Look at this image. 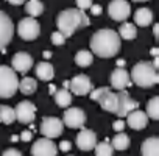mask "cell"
Wrapping results in <instances>:
<instances>
[{"label": "cell", "instance_id": "cell-1", "mask_svg": "<svg viewBox=\"0 0 159 156\" xmlns=\"http://www.w3.org/2000/svg\"><path fill=\"white\" fill-rule=\"evenodd\" d=\"M120 38L117 31L103 28L92 34L91 38V50L100 58H112L119 53Z\"/></svg>", "mask_w": 159, "mask_h": 156}, {"label": "cell", "instance_id": "cell-2", "mask_svg": "<svg viewBox=\"0 0 159 156\" xmlns=\"http://www.w3.org/2000/svg\"><path fill=\"white\" fill-rule=\"evenodd\" d=\"M91 21L88 17V14L84 11H80L76 8H69L64 10L58 14L56 17V27L58 31L64 36V38H70L78 28L81 27H89Z\"/></svg>", "mask_w": 159, "mask_h": 156}, {"label": "cell", "instance_id": "cell-3", "mask_svg": "<svg viewBox=\"0 0 159 156\" xmlns=\"http://www.w3.org/2000/svg\"><path fill=\"white\" fill-rule=\"evenodd\" d=\"M129 78L139 88H153L159 81L157 70L151 66V62H147V61H140L134 64L131 69Z\"/></svg>", "mask_w": 159, "mask_h": 156}, {"label": "cell", "instance_id": "cell-4", "mask_svg": "<svg viewBox=\"0 0 159 156\" xmlns=\"http://www.w3.org/2000/svg\"><path fill=\"white\" fill-rule=\"evenodd\" d=\"M19 91L17 73L10 66H0V99H10Z\"/></svg>", "mask_w": 159, "mask_h": 156}, {"label": "cell", "instance_id": "cell-5", "mask_svg": "<svg viewBox=\"0 0 159 156\" xmlns=\"http://www.w3.org/2000/svg\"><path fill=\"white\" fill-rule=\"evenodd\" d=\"M91 99L94 102H97L105 111L116 114L117 108H119V97L116 92L109 91V88L102 86V88H95L91 91Z\"/></svg>", "mask_w": 159, "mask_h": 156}, {"label": "cell", "instance_id": "cell-6", "mask_svg": "<svg viewBox=\"0 0 159 156\" xmlns=\"http://www.w3.org/2000/svg\"><path fill=\"white\" fill-rule=\"evenodd\" d=\"M62 125L72 130H81L86 125V112L81 108H67L62 116Z\"/></svg>", "mask_w": 159, "mask_h": 156}, {"label": "cell", "instance_id": "cell-7", "mask_svg": "<svg viewBox=\"0 0 159 156\" xmlns=\"http://www.w3.org/2000/svg\"><path fill=\"white\" fill-rule=\"evenodd\" d=\"M17 33L24 41H34L39 33H41V25L36 19L33 17H25L20 19L17 24Z\"/></svg>", "mask_w": 159, "mask_h": 156}, {"label": "cell", "instance_id": "cell-8", "mask_svg": "<svg viewBox=\"0 0 159 156\" xmlns=\"http://www.w3.org/2000/svg\"><path fill=\"white\" fill-rule=\"evenodd\" d=\"M64 125L58 117H44L41 122V134L45 139H53L62 134Z\"/></svg>", "mask_w": 159, "mask_h": 156}, {"label": "cell", "instance_id": "cell-9", "mask_svg": "<svg viewBox=\"0 0 159 156\" xmlns=\"http://www.w3.org/2000/svg\"><path fill=\"white\" fill-rule=\"evenodd\" d=\"M108 13H109V17L112 21L123 22L131 14V5L126 2V0H112V2L109 3V7H108Z\"/></svg>", "mask_w": 159, "mask_h": 156}, {"label": "cell", "instance_id": "cell-10", "mask_svg": "<svg viewBox=\"0 0 159 156\" xmlns=\"http://www.w3.org/2000/svg\"><path fill=\"white\" fill-rule=\"evenodd\" d=\"M14 34V25L10 16L3 11H0V50L3 52V48L11 42Z\"/></svg>", "mask_w": 159, "mask_h": 156}, {"label": "cell", "instance_id": "cell-11", "mask_svg": "<svg viewBox=\"0 0 159 156\" xmlns=\"http://www.w3.org/2000/svg\"><path fill=\"white\" fill-rule=\"evenodd\" d=\"M69 89H72V92L75 95H88L91 94L92 88V81L88 75H75L72 80L69 81Z\"/></svg>", "mask_w": 159, "mask_h": 156}, {"label": "cell", "instance_id": "cell-12", "mask_svg": "<svg viewBox=\"0 0 159 156\" xmlns=\"http://www.w3.org/2000/svg\"><path fill=\"white\" fill-rule=\"evenodd\" d=\"M56 154H58V145L52 139L41 137L31 147V156H56Z\"/></svg>", "mask_w": 159, "mask_h": 156}, {"label": "cell", "instance_id": "cell-13", "mask_svg": "<svg viewBox=\"0 0 159 156\" xmlns=\"http://www.w3.org/2000/svg\"><path fill=\"white\" fill-rule=\"evenodd\" d=\"M117 97H119V108H117V112H116V114H117L120 119L126 117L131 111L139 109V103H137L136 100H133L126 91H119V92H117Z\"/></svg>", "mask_w": 159, "mask_h": 156}, {"label": "cell", "instance_id": "cell-14", "mask_svg": "<svg viewBox=\"0 0 159 156\" xmlns=\"http://www.w3.org/2000/svg\"><path fill=\"white\" fill-rule=\"evenodd\" d=\"M14 114H16V120H19L20 123H31L36 117V106L27 100L20 102L14 108Z\"/></svg>", "mask_w": 159, "mask_h": 156}, {"label": "cell", "instance_id": "cell-15", "mask_svg": "<svg viewBox=\"0 0 159 156\" xmlns=\"http://www.w3.org/2000/svg\"><path fill=\"white\" fill-rule=\"evenodd\" d=\"M109 81H111V86L117 91H125L129 85H131V78H129V73L125 70V69H120V67H116L111 75H109Z\"/></svg>", "mask_w": 159, "mask_h": 156}, {"label": "cell", "instance_id": "cell-16", "mask_svg": "<svg viewBox=\"0 0 159 156\" xmlns=\"http://www.w3.org/2000/svg\"><path fill=\"white\" fill-rule=\"evenodd\" d=\"M97 144V136L92 130H88V128H81L76 136V147L81 150V151H89V150H94Z\"/></svg>", "mask_w": 159, "mask_h": 156}, {"label": "cell", "instance_id": "cell-17", "mask_svg": "<svg viewBox=\"0 0 159 156\" xmlns=\"http://www.w3.org/2000/svg\"><path fill=\"white\" fill-rule=\"evenodd\" d=\"M11 69L17 73H27L31 67H33V58H31V55H28V53H25V52H19V53H16L14 56H13V59H11Z\"/></svg>", "mask_w": 159, "mask_h": 156}, {"label": "cell", "instance_id": "cell-18", "mask_svg": "<svg viewBox=\"0 0 159 156\" xmlns=\"http://www.w3.org/2000/svg\"><path fill=\"white\" fill-rule=\"evenodd\" d=\"M126 125L131 126L133 130H143L147 125H148V117L143 111L140 109H134L131 111L128 116H126Z\"/></svg>", "mask_w": 159, "mask_h": 156}, {"label": "cell", "instance_id": "cell-19", "mask_svg": "<svg viewBox=\"0 0 159 156\" xmlns=\"http://www.w3.org/2000/svg\"><path fill=\"white\" fill-rule=\"evenodd\" d=\"M142 156H159V137L153 136L142 142Z\"/></svg>", "mask_w": 159, "mask_h": 156}, {"label": "cell", "instance_id": "cell-20", "mask_svg": "<svg viewBox=\"0 0 159 156\" xmlns=\"http://www.w3.org/2000/svg\"><path fill=\"white\" fill-rule=\"evenodd\" d=\"M34 70H36V76L39 78V80H42V81H52L53 80L55 69H53V66L50 62H45V61L38 62Z\"/></svg>", "mask_w": 159, "mask_h": 156}, {"label": "cell", "instance_id": "cell-21", "mask_svg": "<svg viewBox=\"0 0 159 156\" xmlns=\"http://www.w3.org/2000/svg\"><path fill=\"white\" fill-rule=\"evenodd\" d=\"M134 22L139 27H148L153 22V13L148 8H139L134 13Z\"/></svg>", "mask_w": 159, "mask_h": 156}, {"label": "cell", "instance_id": "cell-22", "mask_svg": "<svg viewBox=\"0 0 159 156\" xmlns=\"http://www.w3.org/2000/svg\"><path fill=\"white\" fill-rule=\"evenodd\" d=\"M19 91L25 95H31L38 91V83L34 78H30V76H25L22 78V81H19Z\"/></svg>", "mask_w": 159, "mask_h": 156}, {"label": "cell", "instance_id": "cell-23", "mask_svg": "<svg viewBox=\"0 0 159 156\" xmlns=\"http://www.w3.org/2000/svg\"><path fill=\"white\" fill-rule=\"evenodd\" d=\"M55 102H56V105L61 106V108L70 106V103H72V94H70V91L66 89V88L58 89V91L55 92Z\"/></svg>", "mask_w": 159, "mask_h": 156}, {"label": "cell", "instance_id": "cell-24", "mask_svg": "<svg viewBox=\"0 0 159 156\" xmlns=\"http://www.w3.org/2000/svg\"><path fill=\"white\" fill-rule=\"evenodd\" d=\"M25 11L28 13L30 17H38L44 13V3L41 2V0H28V2L25 3Z\"/></svg>", "mask_w": 159, "mask_h": 156}, {"label": "cell", "instance_id": "cell-25", "mask_svg": "<svg viewBox=\"0 0 159 156\" xmlns=\"http://www.w3.org/2000/svg\"><path fill=\"white\" fill-rule=\"evenodd\" d=\"M119 38H123L126 41H131L137 36V30H136V25L134 24H129V22H123L119 28Z\"/></svg>", "mask_w": 159, "mask_h": 156}, {"label": "cell", "instance_id": "cell-26", "mask_svg": "<svg viewBox=\"0 0 159 156\" xmlns=\"http://www.w3.org/2000/svg\"><path fill=\"white\" fill-rule=\"evenodd\" d=\"M92 61H94V53L89 50H80L75 55V62L80 67H89L92 64Z\"/></svg>", "mask_w": 159, "mask_h": 156}, {"label": "cell", "instance_id": "cell-27", "mask_svg": "<svg viewBox=\"0 0 159 156\" xmlns=\"http://www.w3.org/2000/svg\"><path fill=\"white\" fill-rule=\"evenodd\" d=\"M111 147H112V150H119V151L126 150L129 147V136L125 134V133H119L117 136L112 137Z\"/></svg>", "mask_w": 159, "mask_h": 156}, {"label": "cell", "instance_id": "cell-28", "mask_svg": "<svg viewBox=\"0 0 159 156\" xmlns=\"http://www.w3.org/2000/svg\"><path fill=\"white\" fill-rule=\"evenodd\" d=\"M16 120V114L14 109L8 105H2L0 106V122L5 123V125H11Z\"/></svg>", "mask_w": 159, "mask_h": 156}, {"label": "cell", "instance_id": "cell-29", "mask_svg": "<svg viewBox=\"0 0 159 156\" xmlns=\"http://www.w3.org/2000/svg\"><path fill=\"white\" fill-rule=\"evenodd\" d=\"M147 117L157 120L159 119V97H151L150 102L147 103Z\"/></svg>", "mask_w": 159, "mask_h": 156}, {"label": "cell", "instance_id": "cell-30", "mask_svg": "<svg viewBox=\"0 0 159 156\" xmlns=\"http://www.w3.org/2000/svg\"><path fill=\"white\" fill-rule=\"evenodd\" d=\"M94 150H95V156H112V153H114V150H112V147L108 140L95 144Z\"/></svg>", "mask_w": 159, "mask_h": 156}, {"label": "cell", "instance_id": "cell-31", "mask_svg": "<svg viewBox=\"0 0 159 156\" xmlns=\"http://www.w3.org/2000/svg\"><path fill=\"white\" fill-rule=\"evenodd\" d=\"M52 42H53V45H62V44L66 42V38H64L59 31H55V33L52 34Z\"/></svg>", "mask_w": 159, "mask_h": 156}, {"label": "cell", "instance_id": "cell-32", "mask_svg": "<svg viewBox=\"0 0 159 156\" xmlns=\"http://www.w3.org/2000/svg\"><path fill=\"white\" fill-rule=\"evenodd\" d=\"M76 5H78V8H76V10L84 11V10H89L94 3H92V0H76Z\"/></svg>", "mask_w": 159, "mask_h": 156}, {"label": "cell", "instance_id": "cell-33", "mask_svg": "<svg viewBox=\"0 0 159 156\" xmlns=\"http://www.w3.org/2000/svg\"><path fill=\"white\" fill-rule=\"evenodd\" d=\"M126 125H125V122H123V119H119V120H116L114 122V125H112V128L116 130V131H119V133H123V128H125Z\"/></svg>", "mask_w": 159, "mask_h": 156}, {"label": "cell", "instance_id": "cell-34", "mask_svg": "<svg viewBox=\"0 0 159 156\" xmlns=\"http://www.w3.org/2000/svg\"><path fill=\"white\" fill-rule=\"evenodd\" d=\"M58 148H59V151H64V153H67V151L72 148V144H70L69 140H61Z\"/></svg>", "mask_w": 159, "mask_h": 156}, {"label": "cell", "instance_id": "cell-35", "mask_svg": "<svg viewBox=\"0 0 159 156\" xmlns=\"http://www.w3.org/2000/svg\"><path fill=\"white\" fill-rule=\"evenodd\" d=\"M2 156H22V153L19 150H14V148H10V150H5Z\"/></svg>", "mask_w": 159, "mask_h": 156}, {"label": "cell", "instance_id": "cell-36", "mask_svg": "<svg viewBox=\"0 0 159 156\" xmlns=\"http://www.w3.org/2000/svg\"><path fill=\"white\" fill-rule=\"evenodd\" d=\"M89 10H91V13H92L94 16H100V14H102V7H100V5H92Z\"/></svg>", "mask_w": 159, "mask_h": 156}, {"label": "cell", "instance_id": "cell-37", "mask_svg": "<svg viewBox=\"0 0 159 156\" xmlns=\"http://www.w3.org/2000/svg\"><path fill=\"white\" fill-rule=\"evenodd\" d=\"M20 139L24 140V142H28L30 139H31V131L28 130V131H24L22 134H20Z\"/></svg>", "mask_w": 159, "mask_h": 156}, {"label": "cell", "instance_id": "cell-38", "mask_svg": "<svg viewBox=\"0 0 159 156\" xmlns=\"http://www.w3.org/2000/svg\"><path fill=\"white\" fill-rule=\"evenodd\" d=\"M8 2L11 3V5H14V7H19V5H22V3H25L27 0H8Z\"/></svg>", "mask_w": 159, "mask_h": 156}, {"label": "cell", "instance_id": "cell-39", "mask_svg": "<svg viewBox=\"0 0 159 156\" xmlns=\"http://www.w3.org/2000/svg\"><path fill=\"white\" fill-rule=\"evenodd\" d=\"M153 34H154V39H159V25L153 27Z\"/></svg>", "mask_w": 159, "mask_h": 156}, {"label": "cell", "instance_id": "cell-40", "mask_svg": "<svg viewBox=\"0 0 159 156\" xmlns=\"http://www.w3.org/2000/svg\"><path fill=\"white\" fill-rule=\"evenodd\" d=\"M151 55H153L154 58L159 56V48H157V47H153V48H151Z\"/></svg>", "mask_w": 159, "mask_h": 156}, {"label": "cell", "instance_id": "cell-41", "mask_svg": "<svg viewBox=\"0 0 159 156\" xmlns=\"http://www.w3.org/2000/svg\"><path fill=\"white\" fill-rule=\"evenodd\" d=\"M123 66H125V59H117V67L123 69Z\"/></svg>", "mask_w": 159, "mask_h": 156}, {"label": "cell", "instance_id": "cell-42", "mask_svg": "<svg viewBox=\"0 0 159 156\" xmlns=\"http://www.w3.org/2000/svg\"><path fill=\"white\" fill-rule=\"evenodd\" d=\"M48 88H50V94H53V95H55V92H56V86H53V85H50Z\"/></svg>", "mask_w": 159, "mask_h": 156}, {"label": "cell", "instance_id": "cell-43", "mask_svg": "<svg viewBox=\"0 0 159 156\" xmlns=\"http://www.w3.org/2000/svg\"><path fill=\"white\" fill-rule=\"evenodd\" d=\"M50 56H52L50 52H44V58H50Z\"/></svg>", "mask_w": 159, "mask_h": 156}, {"label": "cell", "instance_id": "cell-44", "mask_svg": "<svg viewBox=\"0 0 159 156\" xmlns=\"http://www.w3.org/2000/svg\"><path fill=\"white\" fill-rule=\"evenodd\" d=\"M13 142H16V140H19V136H13V139H11Z\"/></svg>", "mask_w": 159, "mask_h": 156}, {"label": "cell", "instance_id": "cell-45", "mask_svg": "<svg viewBox=\"0 0 159 156\" xmlns=\"http://www.w3.org/2000/svg\"><path fill=\"white\" fill-rule=\"evenodd\" d=\"M134 2H147V0H134Z\"/></svg>", "mask_w": 159, "mask_h": 156}]
</instances>
